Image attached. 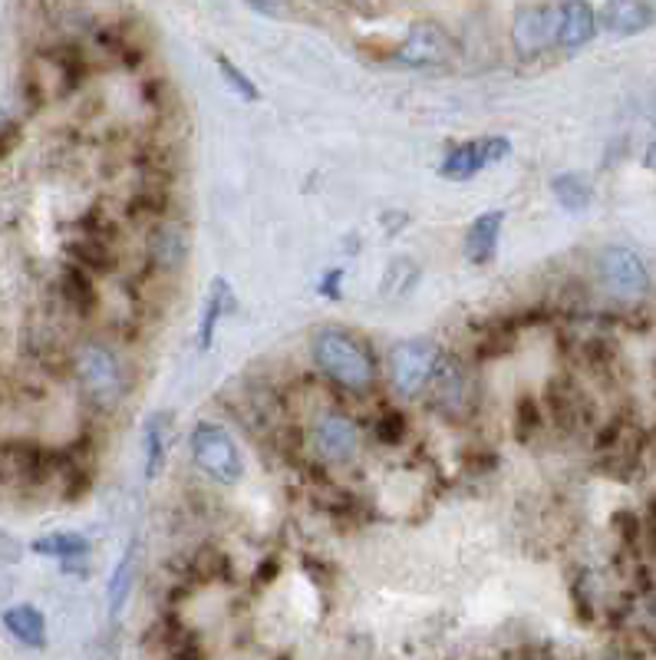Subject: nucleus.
<instances>
[{"label":"nucleus","mask_w":656,"mask_h":660,"mask_svg":"<svg viewBox=\"0 0 656 660\" xmlns=\"http://www.w3.org/2000/svg\"><path fill=\"white\" fill-rule=\"evenodd\" d=\"M313 360L326 377L347 390H367L376 380L373 354L347 330H320L313 338Z\"/></svg>","instance_id":"nucleus-1"},{"label":"nucleus","mask_w":656,"mask_h":660,"mask_svg":"<svg viewBox=\"0 0 656 660\" xmlns=\"http://www.w3.org/2000/svg\"><path fill=\"white\" fill-rule=\"evenodd\" d=\"M191 456L205 476L225 482V486H235L245 473L235 439L228 436V429L214 426V423H198L191 429Z\"/></svg>","instance_id":"nucleus-2"},{"label":"nucleus","mask_w":656,"mask_h":660,"mask_svg":"<svg viewBox=\"0 0 656 660\" xmlns=\"http://www.w3.org/2000/svg\"><path fill=\"white\" fill-rule=\"evenodd\" d=\"M76 374L83 383V393L96 403V406H116L123 396V370L120 360L109 354L99 344L83 347L79 360H76Z\"/></svg>","instance_id":"nucleus-3"},{"label":"nucleus","mask_w":656,"mask_h":660,"mask_svg":"<svg viewBox=\"0 0 656 660\" xmlns=\"http://www.w3.org/2000/svg\"><path fill=\"white\" fill-rule=\"evenodd\" d=\"M389 367H393V387L403 396H416L435 377V367H440V347H435L432 341H422V338L403 341L393 347Z\"/></svg>","instance_id":"nucleus-4"},{"label":"nucleus","mask_w":656,"mask_h":660,"mask_svg":"<svg viewBox=\"0 0 656 660\" xmlns=\"http://www.w3.org/2000/svg\"><path fill=\"white\" fill-rule=\"evenodd\" d=\"M558 34H561V4L524 8L511 27V40L521 57H537L544 50L558 47Z\"/></svg>","instance_id":"nucleus-5"},{"label":"nucleus","mask_w":656,"mask_h":660,"mask_svg":"<svg viewBox=\"0 0 656 660\" xmlns=\"http://www.w3.org/2000/svg\"><path fill=\"white\" fill-rule=\"evenodd\" d=\"M396 60L403 66H446L456 60V44L440 24H416L399 44Z\"/></svg>","instance_id":"nucleus-6"},{"label":"nucleus","mask_w":656,"mask_h":660,"mask_svg":"<svg viewBox=\"0 0 656 660\" xmlns=\"http://www.w3.org/2000/svg\"><path fill=\"white\" fill-rule=\"evenodd\" d=\"M601 268V281L617 294V297H640L649 291V274L646 265L640 261V255H633L630 248H607L597 261Z\"/></svg>","instance_id":"nucleus-7"},{"label":"nucleus","mask_w":656,"mask_h":660,"mask_svg":"<svg viewBox=\"0 0 656 660\" xmlns=\"http://www.w3.org/2000/svg\"><path fill=\"white\" fill-rule=\"evenodd\" d=\"M435 403H440L449 416H466L475 400H472V377L462 367V360H449L435 367Z\"/></svg>","instance_id":"nucleus-8"},{"label":"nucleus","mask_w":656,"mask_h":660,"mask_svg":"<svg viewBox=\"0 0 656 660\" xmlns=\"http://www.w3.org/2000/svg\"><path fill=\"white\" fill-rule=\"evenodd\" d=\"M357 443H360V432H357V426H354L350 416L331 413V416L317 419V426H313V447L326 460H347V456H354Z\"/></svg>","instance_id":"nucleus-9"},{"label":"nucleus","mask_w":656,"mask_h":660,"mask_svg":"<svg viewBox=\"0 0 656 660\" xmlns=\"http://www.w3.org/2000/svg\"><path fill=\"white\" fill-rule=\"evenodd\" d=\"M548 406H552L555 423H558L565 432L581 429V426L591 423V416H594L587 396L581 393V387H578L574 380H552V383H548Z\"/></svg>","instance_id":"nucleus-10"},{"label":"nucleus","mask_w":656,"mask_h":660,"mask_svg":"<svg viewBox=\"0 0 656 660\" xmlns=\"http://www.w3.org/2000/svg\"><path fill=\"white\" fill-rule=\"evenodd\" d=\"M597 21L614 37H636L646 27H653L656 14H653L649 4H643V0H607Z\"/></svg>","instance_id":"nucleus-11"},{"label":"nucleus","mask_w":656,"mask_h":660,"mask_svg":"<svg viewBox=\"0 0 656 660\" xmlns=\"http://www.w3.org/2000/svg\"><path fill=\"white\" fill-rule=\"evenodd\" d=\"M594 34H597V14L587 0H565L558 47L561 50H581L584 44L594 40Z\"/></svg>","instance_id":"nucleus-12"},{"label":"nucleus","mask_w":656,"mask_h":660,"mask_svg":"<svg viewBox=\"0 0 656 660\" xmlns=\"http://www.w3.org/2000/svg\"><path fill=\"white\" fill-rule=\"evenodd\" d=\"M502 225H505V211L492 208L485 215H479L469 235H466V258L472 265H492L495 252H498V235H502Z\"/></svg>","instance_id":"nucleus-13"},{"label":"nucleus","mask_w":656,"mask_h":660,"mask_svg":"<svg viewBox=\"0 0 656 660\" xmlns=\"http://www.w3.org/2000/svg\"><path fill=\"white\" fill-rule=\"evenodd\" d=\"M188 255V239L175 225H159L149 235V258L159 271H178Z\"/></svg>","instance_id":"nucleus-14"},{"label":"nucleus","mask_w":656,"mask_h":660,"mask_svg":"<svg viewBox=\"0 0 656 660\" xmlns=\"http://www.w3.org/2000/svg\"><path fill=\"white\" fill-rule=\"evenodd\" d=\"M136 555H139V541L133 538L126 545V552L120 559V565L113 569V578H109V588H106V598H109V614H120L133 595V585H136Z\"/></svg>","instance_id":"nucleus-15"},{"label":"nucleus","mask_w":656,"mask_h":660,"mask_svg":"<svg viewBox=\"0 0 656 660\" xmlns=\"http://www.w3.org/2000/svg\"><path fill=\"white\" fill-rule=\"evenodd\" d=\"M4 627L30 647H44L47 644V621L34 604H14L4 611Z\"/></svg>","instance_id":"nucleus-16"},{"label":"nucleus","mask_w":656,"mask_h":660,"mask_svg":"<svg viewBox=\"0 0 656 660\" xmlns=\"http://www.w3.org/2000/svg\"><path fill=\"white\" fill-rule=\"evenodd\" d=\"M485 166H488V162H485L482 143H462V146H456V149L443 159L440 175H443V179H453V182H466V179L479 175Z\"/></svg>","instance_id":"nucleus-17"},{"label":"nucleus","mask_w":656,"mask_h":660,"mask_svg":"<svg viewBox=\"0 0 656 660\" xmlns=\"http://www.w3.org/2000/svg\"><path fill=\"white\" fill-rule=\"evenodd\" d=\"M232 307H235V301H232V284H228L225 278H214V281H211L208 304H205V314H201V334H198L201 351H208V347H211L218 320H222V314H225V310H232Z\"/></svg>","instance_id":"nucleus-18"},{"label":"nucleus","mask_w":656,"mask_h":660,"mask_svg":"<svg viewBox=\"0 0 656 660\" xmlns=\"http://www.w3.org/2000/svg\"><path fill=\"white\" fill-rule=\"evenodd\" d=\"M188 578L198 585H211V582H232V562L225 552L205 545L195 552V559L188 562Z\"/></svg>","instance_id":"nucleus-19"},{"label":"nucleus","mask_w":656,"mask_h":660,"mask_svg":"<svg viewBox=\"0 0 656 660\" xmlns=\"http://www.w3.org/2000/svg\"><path fill=\"white\" fill-rule=\"evenodd\" d=\"M30 548H34L37 555H44V559H63V562H70V559H83L89 552V541L83 535H76V531H53V535L37 538Z\"/></svg>","instance_id":"nucleus-20"},{"label":"nucleus","mask_w":656,"mask_h":660,"mask_svg":"<svg viewBox=\"0 0 656 660\" xmlns=\"http://www.w3.org/2000/svg\"><path fill=\"white\" fill-rule=\"evenodd\" d=\"M60 291H63L66 304L76 307V314H92L96 304H99L96 288H92V281L86 278V271H83L79 265H70V268L63 271V278H60Z\"/></svg>","instance_id":"nucleus-21"},{"label":"nucleus","mask_w":656,"mask_h":660,"mask_svg":"<svg viewBox=\"0 0 656 660\" xmlns=\"http://www.w3.org/2000/svg\"><path fill=\"white\" fill-rule=\"evenodd\" d=\"M66 255L79 265V268H89V271H99V274H106V271H113V252L106 248V242L102 239H96V235H86V239H79V242H70L66 245Z\"/></svg>","instance_id":"nucleus-22"},{"label":"nucleus","mask_w":656,"mask_h":660,"mask_svg":"<svg viewBox=\"0 0 656 660\" xmlns=\"http://www.w3.org/2000/svg\"><path fill=\"white\" fill-rule=\"evenodd\" d=\"M552 188H555L558 205H561V208H568V211H584V208L591 205V198H594L591 185H587L581 175H574V172L555 175Z\"/></svg>","instance_id":"nucleus-23"},{"label":"nucleus","mask_w":656,"mask_h":660,"mask_svg":"<svg viewBox=\"0 0 656 660\" xmlns=\"http://www.w3.org/2000/svg\"><path fill=\"white\" fill-rule=\"evenodd\" d=\"M165 463V416H149L146 423V476L156 479Z\"/></svg>","instance_id":"nucleus-24"},{"label":"nucleus","mask_w":656,"mask_h":660,"mask_svg":"<svg viewBox=\"0 0 656 660\" xmlns=\"http://www.w3.org/2000/svg\"><path fill=\"white\" fill-rule=\"evenodd\" d=\"M416 281H419V268H416V261H412V258H396V261H389V268H386L383 294H389V297H403V294H409V291L416 288Z\"/></svg>","instance_id":"nucleus-25"},{"label":"nucleus","mask_w":656,"mask_h":660,"mask_svg":"<svg viewBox=\"0 0 656 660\" xmlns=\"http://www.w3.org/2000/svg\"><path fill=\"white\" fill-rule=\"evenodd\" d=\"M515 330H518L515 320H505V323L492 327L488 334H485V341L479 344V360H495V357H502V354H511V347H515Z\"/></svg>","instance_id":"nucleus-26"},{"label":"nucleus","mask_w":656,"mask_h":660,"mask_svg":"<svg viewBox=\"0 0 656 660\" xmlns=\"http://www.w3.org/2000/svg\"><path fill=\"white\" fill-rule=\"evenodd\" d=\"M214 63H218V70H222L225 83L232 86V93H238V96H242V99H248V102H255V99L261 96V93H258V86L251 83V76H248V73H242V70H238V66H235V63H232L225 53H218V57H214Z\"/></svg>","instance_id":"nucleus-27"},{"label":"nucleus","mask_w":656,"mask_h":660,"mask_svg":"<svg viewBox=\"0 0 656 660\" xmlns=\"http://www.w3.org/2000/svg\"><path fill=\"white\" fill-rule=\"evenodd\" d=\"M537 426H541V410H537L534 396H521L515 406V439L518 443H528V439L537 432Z\"/></svg>","instance_id":"nucleus-28"},{"label":"nucleus","mask_w":656,"mask_h":660,"mask_svg":"<svg viewBox=\"0 0 656 660\" xmlns=\"http://www.w3.org/2000/svg\"><path fill=\"white\" fill-rule=\"evenodd\" d=\"M373 436L383 447H399L406 439V416L399 410H386L376 423H373Z\"/></svg>","instance_id":"nucleus-29"},{"label":"nucleus","mask_w":656,"mask_h":660,"mask_svg":"<svg viewBox=\"0 0 656 660\" xmlns=\"http://www.w3.org/2000/svg\"><path fill=\"white\" fill-rule=\"evenodd\" d=\"M53 63L60 66L63 89H66V93H70V89H76V86H79V80H83V57H79L73 47H63V50H57V53H53Z\"/></svg>","instance_id":"nucleus-30"},{"label":"nucleus","mask_w":656,"mask_h":660,"mask_svg":"<svg viewBox=\"0 0 656 660\" xmlns=\"http://www.w3.org/2000/svg\"><path fill=\"white\" fill-rule=\"evenodd\" d=\"M610 525L617 528V535H620V541H623L627 548H633V545L640 541V531H643V525H640L636 512H630V509H620V512H614V515H610Z\"/></svg>","instance_id":"nucleus-31"},{"label":"nucleus","mask_w":656,"mask_h":660,"mask_svg":"<svg viewBox=\"0 0 656 660\" xmlns=\"http://www.w3.org/2000/svg\"><path fill=\"white\" fill-rule=\"evenodd\" d=\"M584 585H587V575H581V578L571 585V598H574L578 618H581L584 624H591V621H594V608H591V601H587V595H584Z\"/></svg>","instance_id":"nucleus-32"},{"label":"nucleus","mask_w":656,"mask_h":660,"mask_svg":"<svg viewBox=\"0 0 656 660\" xmlns=\"http://www.w3.org/2000/svg\"><path fill=\"white\" fill-rule=\"evenodd\" d=\"M482 149H485V162H488V166H498V162L511 152V143H508L505 136H488V139H482Z\"/></svg>","instance_id":"nucleus-33"},{"label":"nucleus","mask_w":656,"mask_h":660,"mask_svg":"<svg viewBox=\"0 0 656 660\" xmlns=\"http://www.w3.org/2000/svg\"><path fill=\"white\" fill-rule=\"evenodd\" d=\"M21 555H24V545L14 535L0 531V562H21Z\"/></svg>","instance_id":"nucleus-34"},{"label":"nucleus","mask_w":656,"mask_h":660,"mask_svg":"<svg viewBox=\"0 0 656 660\" xmlns=\"http://www.w3.org/2000/svg\"><path fill=\"white\" fill-rule=\"evenodd\" d=\"M341 281H344V268H334L331 274L320 278V294L331 297V301H341Z\"/></svg>","instance_id":"nucleus-35"},{"label":"nucleus","mask_w":656,"mask_h":660,"mask_svg":"<svg viewBox=\"0 0 656 660\" xmlns=\"http://www.w3.org/2000/svg\"><path fill=\"white\" fill-rule=\"evenodd\" d=\"M17 146H21V126H17V123H11V126L0 130V159H8Z\"/></svg>","instance_id":"nucleus-36"},{"label":"nucleus","mask_w":656,"mask_h":660,"mask_svg":"<svg viewBox=\"0 0 656 660\" xmlns=\"http://www.w3.org/2000/svg\"><path fill=\"white\" fill-rule=\"evenodd\" d=\"M277 572H281V562H277V559H264V562L258 565L255 585H268V582H274V578H277Z\"/></svg>","instance_id":"nucleus-37"},{"label":"nucleus","mask_w":656,"mask_h":660,"mask_svg":"<svg viewBox=\"0 0 656 660\" xmlns=\"http://www.w3.org/2000/svg\"><path fill=\"white\" fill-rule=\"evenodd\" d=\"M643 166L656 172V143H649V149H646V156H643Z\"/></svg>","instance_id":"nucleus-38"},{"label":"nucleus","mask_w":656,"mask_h":660,"mask_svg":"<svg viewBox=\"0 0 656 660\" xmlns=\"http://www.w3.org/2000/svg\"><path fill=\"white\" fill-rule=\"evenodd\" d=\"M646 512H649V525H656V496H649V502H646Z\"/></svg>","instance_id":"nucleus-39"},{"label":"nucleus","mask_w":656,"mask_h":660,"mask_svg":"<svg viewBox=\"0 0 656 660\" xmlns=\"http://www.w3.org/2000/svg\"><path fill=\"white\" fill-rule=\"evenodd\" d=\"M251 4H258V8H264V11H268V8L274 4V0H251Z\"/></svg>","instance_id":"nucleus-40"},{"label":"nucleus","mask_w":656,"mask_h":660,"mask_svg":"<svg viewBox=\"0 0 656 660\" xmlns=\"http://www.w3.org/2000/svg\"><path fill=\"white\" fill-rule=\"evenodd\" d=\"M653 552H656V525H653Z\"/></svg>","instance_id":"nucleus-41"}]
</instances>
